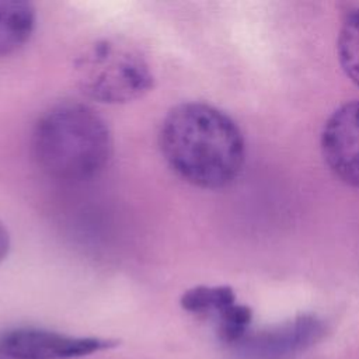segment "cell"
<instances>
[{"label":"cell","instance_id":"cell-4","mask_svg":"<svg viewBox=\"0 0 359 359\" xmlns=\"http://www.w3.org/2000/svg\"><path fill=\"white\" fill-rule=\"evenodd\" d=\"M325 334L324 323L313 314H302L247 335L233 346L244 359H292L317 344Z\"/></svg>","mask_w":359,"mask_h":359},{"label":"cell","instance_id":"cell-1","mask_svg":"<svg viewBox=\"0 0 359 359\" xmlns=\"http://www.w3.org/2000/svg\"><path fill=\"white\" fill-rule=\"evenodd\" d=\"M158 140L171 170L198 188H224L244 165L245 143L240 128L223 111L205 102H182L171 108L163 119Z\"/></svg>","mask_w":359,"mask_h":359},{"label":"cell","instance_id":"cell-6","mask_svg":"<svg viewBox=\"0 0 359 359\" xmlns=\"http://www.w3.org/2000/svg\"><path fill=\"white\" fill-rule=\"evenodd\" d=\"M321 150L330 170L345 184L359 188V101L344 104L328 118Z\"/></svg>","mask_w":359,"mask_h":359},{"label":"cell","instance_id":"cell-5","mask_svg":"<svg viewBox=\"0 0 359 359\" xmlns=\"http://www.w3.org/2000/svg\"><path fill=\"white\" fill-rule=\"evenodd\" d=\"M116 345L95 337H72L39 328H14L0 335V353L11 359H72Z\"/></svg>","mask_w":359,"mask_h":359},{"label":"cell","instance_id":"cell-9","mask_svg":"<svg viewBox=\"0 0 359 359\" xmlns=\"http://www.w3.org/2000/svg\"><path fill=\"white\" fill-rule=\"evenodd\" d=\"M338 57L346 76L359 86V4L345 15L338 36Z\"/></svg>","mask_w":359,"mask_h":359},{"label":"cell","instance_id":"cell-8","mask_svg":"<svg viewBox=\"0 0 359 359\" xmlns=\"http://www.w3.org/2000/svg\"><path fill=\"white\" fill-rule=\"evenodd\" d=\"M181 307L195 316L216 320L226 309L236 303L230 286H195L182 293Z\"/></svg>","mask_w":359,"mask_h":359},{"label":"cell","instance_id":"cell-7","mask_svg":"<svg viewBox=\"0 0 359 359\" xmlns=\"http://www.w3.org/2000/svg\"><path fill=\"white\" fill-rule=\"evenodd\" d=\"M36 22V13L31 3L0 0V56L24 46Z\"/></svg>","mask_w":359,"mask_h":359},{"label":"cell","instance_id":"cell-3","mask_svg":"<svg viewBox=\"0 0 359 359\" xmlns=\"http://www.w3.org/2000/svg\"><path fill=\"white\" fill-rule=\"evenodd\" d=\"M80 91L102 104H125L153 88L154 77L146 57L129 42L100 39L86 48L74 62Z\"/></svg>","mask_w":359,"mask_h":359},{"label":"cell","instance_id":"cell-10","mask_svg":"<svg viewBox=\"0 0 359 359\" xmlns=\"http://www.w3.org/2000/svg\"><path fill=\"white\" fill-rule=\"evenodd\" d=\"M10 251V234L4 224L0 222V262L6 259Z\"/></svg>","mask_w":359,"mask_h":359},{"label":"cell","instance_id":"cell-2","mask_svg":"<svg viewBox=\"0 0 359 359\" xmlns=\"http://www.w3.org/2000/svg\"><path fill=\"white\" fill-rule=\"evenodd\" d=\"M31 146L38 165L50 177L81 182L100 175L112 156V135L90 105L65 101L36 121Z\"/></svg>","mask_w":359,"mask_h":359}]
</instances>
